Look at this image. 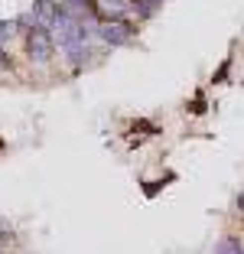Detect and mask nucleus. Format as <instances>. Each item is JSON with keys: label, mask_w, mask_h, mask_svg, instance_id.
Wrapping results in <instances>:
<instances>
[{"label": "nucleus", "mask_w": 244, "mask_h": 254, "mask_svg": "<svg viewBox=\"0 0 244 254\" xmlns=\"http://www.w3.org/2000/svg\"><path fill=\"white\" fill-rule=\"evenodd\" d=\"M215 254H244V245H241V238L228 235V238H222V241H218Z\"/></svg>", "instance_id": "7ed1b4c3"}, {"label": "nucleus", "mask_w": 244, "mask_h": 254, "mask_svg": "<svg viewBox=\"0 0 244 254\" xmlns=\"http://www.w3.org/2000/svg\"><path fill=\"white\" fill-rule=\"evenodd\" d=\"M0 254H3V251H0Z\"/></svg>", "instance_id": "1a4fd4ad"}, {"label": "nucleus", "mask_w": 244, "mask_h": 254, "mask_svg": "<svg viewBox=\"0 0 244 254\" xmlns=\"http://www.w3.org/2000/svg\"><path fill=\"white\" fill-rule=\"evenodd\" d=\"M238 212H241V215H244V192L238 195Z\"/></svg>", "instance_id": "6e6552de"}, {"label": "nucleus", "mask_w": 244, "mask_h": 254, "mask_svg": "<svg viewBox=\"0 0 244 254\" xmlns=\"http://www.w3.org/2000/svg\"><path fill=\"white\" fill-rule=\"evenodd\" d=\"M0 68H7V46H3V39H0Z\"/></svg>", "instance_id": "0eeeda50"}, {"label": "nucleus", "mask_w": 244, "mask_h": 254, "mask_svg": "<svg viewBox=\"0 0 244 254\" xmlns=\"http://www.w3.org/2000/svg\"><path fill=\"white\" fill-rule=\"evenodd\" d=\"M170 180H173V176H166V180H160V183H147V186H143V192H147V195H156V192H160V189L166 186Z\"/></svg>", "instance_id": "20e7f679"}, {"label": "nucleus", "mask_w": 244, "mask_h": 254, "mask_svg": "<svg viewBox=\"0 0 244 254\" xmlns=\"http://www.w3.org/2000/svg\"><path fill=\"white\" fill-rule=\"evenodd\" d=\"M192 111H195V114H202V111H205V95H202V91L195 95V101H192Z\"/></svg>", "instance_id": "39448f33"}, {"label": "nucleus", "mask_w": 244, "mask_h": 254, "mask_svg": "<svg viewBox=\"0 0 244 254\" xmlns=\"http://www.w3.org/2000/svg\"><path fill=\"white\" fill-rule=\"evenodd\" d=\"M228 65H231V62H225V65H222L218 72L212 75V82H225V75H228Z\"/></svg>", "instance_id": "423d86ee"}, {"label": "nucleus", "mask_w": 244, "mask_h": 254, "mask_svg": "<svg viewBox=\"0 0 244 254\" xmlns=\"http://www.w3.org/2000/svg\"><path fill=\"white\" fill-rule=\"evenodd\" d=\"M26 56L33 62H39V65L56 56V39H52V33L46 26H30V33H26Z\"/></svg>", "instance_id": "f03ea898"}, {"label": "nucleus", "mask_w": 244, "mask_h": 254, "mask_svg": "<svg viewBox=\"0 0 244 254\" xmlns=\"http://www.w3.org/2000/svg\"><path fill=\"white\" fill-rule=\"evenodd\" d=\"M95 33H98V36H101L108 46H111V49L133 43V36H137V30H133V23L127 20V16H121V20H98Z\"/></svg>", "instance_id": "f257e3e1"}]
</instances>
